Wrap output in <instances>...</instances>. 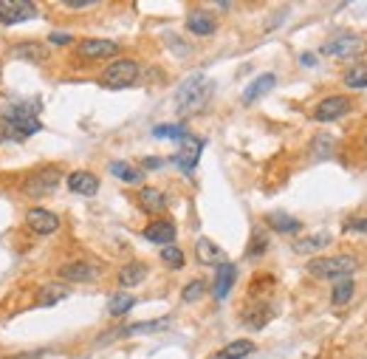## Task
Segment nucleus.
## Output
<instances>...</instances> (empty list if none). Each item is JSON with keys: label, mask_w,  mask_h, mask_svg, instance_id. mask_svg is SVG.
Segmentation results:
<instances>
[{"label": "nucleus", "mask_w": 367, "mask_h": 359, "mask_svg": "<svg viewBox=\"0 0 367 359\" xmlns=\"http://www.w3.org/2000/svg\"><path fill=\"white\" fill-rule=\"evenodd\" d=\"M308 275L322 278V280H342L351 278L359 269V261L354 255H334V258H314L308 261Z\"/></svg>", "instance_id": "obj_3"}, {"label": "nucleus", "mask_w": 367, "mask_h": 359, "mask_svg": "<svg viewBox=\"0 0 367 359\" xmlns=\"http://www.w3.org/2000/svg\"><path fill=\"white\" fill-rule=\"evenodd\" d=\"M108 170H111V176H116V178L125 181V184H139V181L145 178V173H142L139 167L128 164V161H111Z\"/></svg>", "instance_id": "obj_23"}, {"label": "nucleus", "mask_w": 367, "mask_h": 359, "mask_svg": "<svg viewBox=\"0 0 367 359\" xmlns=\"http://www.w3.org/2000/svg\"><path fill=\"white\" fill-rule=\"evenodd\" d=\"M48 42L51 45H71L74 42V34H68V31H51L48 34Z\"/></svg>", "instance_id": "obj_36"}, {"label": "nucleus", "mask_w": 367, "mask_h": 359, "mask_svg": "<svg viewBox=\"0 0 367 359\" xmlns=\"http://www.w3.org/2000/svg\"><path fill=\"white\" fill-rule=\"evenodd\" d=\"M311 153H314L317 159H328V156L334 153V136H328V133H320V136H314Z\"/></svg>", "instance_id": "obj_31"}, {"label": "nucleus", "mask_w": 367, "mask_h": 359, "mask_svg": "<svg viewBox=\"0 0 367 359\" xmlns=\"http://www.w3.org/2000/svg\"><path fill=\"white\" fill-rule=\"evenodd\" d=\"M254 354V343L252 340H235V343H229L226 348H220V351H215L212 357L206 359H246Z\"/></svg>", "instance_id": "obj_20"}, {"label": "nucleus", "mask_w": 367, "mask_h": 359, "mask_svg": "<svg viewBox=\"0 0 367 359\" xmlns=\"http://www.w3.org/2000/svg\"><path fill=\"white\" fill-rule=\"evenodd\" d=\"M133 306H136V297H133V295L116 292V295H111V300H108V314H111V317H125Z\"/></svg>", "instance_id": "obj_26"}, {"label": "nucleus", "mask_w": 367, "mask_h": 359, "mask_svg": "<svg viewBox=\"0 0 367 359\" xmlns=\"http://www.w3.org/2000/svg\"><path fill=\"white\" fill-rule=\"evenodd\" d=\"M300 62L311 68V65H317V57H314V54H303V57H300Z\"/></svg>", "instance_id": "obj_40"}, {"label": "nucleus", "mask_w": 367, "mask_h": 359, "mask_svg": "<svg viewBox=\"0 0 367 359\" xmlns=\"http://www.w3.org/2000/svg\"><path fill=\"white\" fill-rule=\"evenodd\" d=\"M122 51V45L116 40H108V37H88V40H79L74 54L77 59H85V62H96V59H111Z\"/></svg>", "instance_id": "obj_5"}, {"label": "nucleus", "mask_w": 367, "mask_h": 359, "mask_svg": "<svg viewBox=\"0 0 367 359\" xmlns=\"http://www.w3.org/2000/svg\"><path fill=\"white\" fill-rule=\"evenodd\" d=\"M351 108H354V99H351V96H345V93H331V96H325V99H320V102L314 105L311 116H314V122H337V119H342L345 113H351Z\"/></svg>", "instance_id": "obj_6"}, {"label": "nucleus", "mask_w": 367, "mask_h": 359, "mask_svg": "<svg viewBox=\"0 0 367 359\" xmlns=\"http://www.w3.org/2000/svg\"><path fill=\"white\" fill-rule=\"evenodd\" d=\"M203 292H206V283H203V280H189V283L184 286L181 300L184 303H195V300H201Z\"/></svg>", "instance_id": "obj_35"}, {"label": "nucleus", "mask_w": 367, "mask_h": 359, "mask_svg": "<svg viewBox=\"0 0 367 359\" xmlns=\"http://www.w3.org/2000/svg\"><path fill=\"white\" fill-rule=\"evenodd\" d=\"M62 184V170L57 164H43L34 173L26 176V181L20 184L26 198H45L51 193H57V187Z\"/></svg>", "instance_id": "obj_2"}, {"label": "nucleus", "mask_w": 367, "mask_h": 359, "mask_svg": "<svg viewBox=\"0 0 367 359\" xmlns=\"http://www.w3.org/2000/svg\"><path fill=\"white\" fill-rule=\"evenodd\" d=\"M195 258L201 266H220L226 258H223V249L218 244H212L209 238H198L195 244Z\"/></svg>", "instance_id": "obj_18"}, {"label": "nucleus", "mask_w": 367, "mask_h": 359, "mask_svg": "<svg viewBox=\"0 0 367 359\" xmlns=\"http://www.w3.org/2000/svg\"><path fill=\"white\" fill-rule=\"evenodd\" d=\"M65 184H68V190H71V193L85 195V198H91V195H96V193H99V178H96L91 170H74V173H68Z\"/></svg>", "instance_id": "obj_13"}, {"label": "nucleus", "mask_w": 367, "mask_h": 359, "mask_svg": "<svg viewBox=\"0 0 367 359\" xmlns=\"http://www.w3.org/2000/svg\"><path fill=\"white\" fill-rule=\"evenodd\" d=\"M145 241H150V244H159V246H170L173 241H176V235H179V229H176V224L170 221V218H159V221H150L147 227H145Z\"/></svg>", "instance_id": "obj_12"}, {"label": "nucleus", "mask_w": 367, "mask_h": 359, "mask_svg": "<svg viewBox=\"0 0 367 359\" xmlns=\"http://www.w3.org/2000/svg\"><path fill=\"white\" fill-rule=\"evenodd\" d=\"M68 295H71V289H68V286H62V283H51V286H43V295L37 297V306H40V309L57 306V303H62V300H65Z\"/></svg>", "instance_id": "obj_24"}, {"label": "nucleus", "mask_w": 367, "mask_h": 359, "mask_svg": "<svg viewBox=\"0 0 367 359\" xmlns=\"http://www.w3.org/2000/svg\"><path fill=\"white\" fill-rule=\"evenodd\" d=\"M201 150H203V142H201L198 136L186 133V136L181 139V147H179V153L173 156V161L181 167L184 173H192V170H195V164L201 161Z\"/></svg>", "instance_id": "obj_9"}, {"label": "nucleus", "mask_w": 367, "mask_h": 359, "mask_svg": "<svg viewBox=\"0 0 367 359\" xmlns=\"http://www.w3.org/2000/svg\"><path fill=\"white\" fill-rule=\"evenodd\" d=\"M162 261L170 266V269H184V252L176 246V244H170V246H162Z\"/></svg>", "instance_id": "obj_33"}, {"label": "nucleus", "mask_w": 367, "mask_h": 359, "mask_svg": "<svg viewBox=\"0 0 367 359\" xmlns=\"http://www.w3.org/2000/svg\"><path fill=\"white\" fill-rule=\"evenodd\" d=\"M356 295V283L351 278H342V280H334V289H331V303L334 306H345L351 303Z\"/></svg>", "instance_id": "obj_25"}, {"label": "nucleus", "mask_w": 367, "mask_h": 359, "mask_svg": "<svg viewBox=\"0 0 367 359\" xmlns=\"http://www.w3.org/2000/svg\"><path fill=\"white\" fill-rule=\"evenodd\" d=\"M167 326H170V317L150 320V323H133V326H125L122 331H116V337H133V334H142V331H162Z\"/></svg>", "instance_id": "obj_28"}, {"label": "nucleus", "mask_w": 367, "mask_h": 359, "mask_svg": "<svg viewBox=\"0 0 367 359\" xmlns=\"http://www.w3.org/2000/svg\"><path fill=\"white\" fill-rule=\"evenodd\" d=\"M269 252V235L266 232H254L252 235V246L246 249V255L249 258H260V255H266Z\"/></svg>", "instance_id": "obj_34"}, {"label": "nucleus", "mask_w": 367, "mask_h": 359, "mask_svg": "<svg viewBox=\"0 0 367 359\" xmlns=\"http://www.w3.org/2000/svg\"><path fill=\"white\" fill-rule=\"evenodd\" d=\"M345 232H367V218H348Z\"/></svg>", "instance_id": "obj_37"}, {"label": "nucleus", "mask_w": 367, "mask_h": 359, "mask_svg": "<svg viewBox=\"0 0 367 359\" xmlns=\"http://www.w3.org/2000/svg\"><path fill=\"white\" fill-rule=\"evenodd\" d=\"M365 144H367V133H365Z\"/></svg>", "instance_id": "obj_41"}, {"label": "nucleus", "mask_w": 367, "mask_h": 359, "mask_svg": "<svg viewBox=\"0 0 367 359\" xmlns=\"http://www.w3.org/2000/svg\"><path fill=\"white\" fill-rule=\"evenodd\" d=\"M274 85H277V76H274V74H260V76H254V79L246 85V91H243V105L257 102V99L266 96Z\"/></svg>", "instance_id": "obj_17"}, {"label": "nucleus", "mask_w": 367, "mask_h": 359, "mask_svg": "<svg viewBox=\"0 0 367 359\" xmlns=\"http://www.w3.org/2000/svg\"><path fill=\"white\" fill-rule=\"evenodd\" d=\"M342 82H345L348 88H354V91H362V88H367V65H362V62L351 65V68L342 74Z\"/></svg>", "instance_id": "obj_29"}, {"label": "nucleus", "mask_w": 367, "mask_h": 359, "mask_svg": "<svg viewBox=\"0 0 367 359\" xmlns=\"http://www.w3.org/2000/svg\"><path fill=\"white\" fill-rule=\"evenodd\" d=\"M37 14H40V8L31 0H0V23L3 25H20Z\"/></svg>", "instance_id": "obj_7"}, {"label": "nucleus", "mask_w": 367, "mask_h": 359, "mask_svg": "<svg viewBox=\"0 0 367 359\" xmlns=\"http://www.w3.org/2000/svg\"><path fill=\"white\" fill-rule=\"evenodd\" d=\"M186 28L195 34V37H209L218 31V20L209 14V11H189L186 14Z\"/></svg>", "instance_id": "obj_16"}, {"label": "nucleus", "mask_w": 367, "mask_h": 359, "mask_svg": "<svg viewBox=\"0 0 367 359\" xmlns=\"http://www.w3.org/2000/svg\"><path fill=\"white\" fill-rule=\"evenodd\" d=\"M11 57H17V59H26V62H43L45 59V48L40 45V42H17V45H11V51H9Z\"/></svg>", "instance_id": "obj_22"}, {"label": "nucleus", "mask_w": 367, "mask_h": 359, "mask_svg": "<svg viewBox=\"0 0 367 359\" xmlns=\"http://www.w3.org/2000/svg\"><path fill=\"white\" fill-rule=\"evenodd\" d=\"M212 91H215V82L206 76V74H189V76H184L181 85H179V91H176V110L179 113H195V110H201L206 102H209V96H212Z\"/></svg>", "instance_id": "obj_1"}, {"label": "nucleus", "mask_w": 367, "mask_h": 359, "mask_svg": "<svg viewBox=\"0 0 367 359\" xmlns=\"http://www.w3.org/2000/svg\"><path fill=\"white\" fill-rule=\"evenodd\" d=\"M269 317H271V312H269V306H257V309H249L246 314H243V323L249 326V329H263L266 323H269Z\"/></svg>", "instance_id": "obj_30"}, {"label": "nucleus", "mask_w": 367, "mask_h": 359, "mask_svg": "<svg viewBox=\"0 0 367 359\" xmlns=\"http://www.w3.org/2000/svg\"><path fill=\"white\" fill-rule=\"evenodd\" d=\"M136 201H139V207L147 212V215H162L164 210H167V195L159 190V187H142L139 190V195H136Z\"/></svg>", "instance_id": "obj_15"}, {"label": "nucleus", "mask_w": 367, "mask_h": 359, "mask_svg": "<svg viewBox=\"0 0 367 359\" xmlns=\"http://www.w3.org/2000/svg\"><path fill=\"white\" fill-rule=\"evenodd\" d=\"M57 275H60L62 280H68V283H88V280L96 278V266L88 263V261H68V263L60 266Z\"/></svg>", "instance_id": "obj_14"}, {"label": "nucleus", "mask_w": 367, "mask_h": 359, "mask_svg": "<svg viewBox=\"0 0 367 359\" xmlns=\"http://www.w3.org/2000/svg\"><path fill=\"white\" fill-rule=\"evenodd\" d=\"M359 48H362V40L356 34H342V37L325 40L320 51L325 57H354V54H359Z\"/></svg>", "instance_id": "obj_11"}, {"label": "nucleus", "mask_w": 367, "mask_h": 359, "mask_svg": "<svg viewBox=\"0 0 367 359\" xmlns=\"http://www.w3.org/2000/svg\"><path fill=\"white\" fill-rule=\"evenodd\" d=\"M145 280H147V263H142V261H130L119 269V286L122 289H133Z\"/></svg>", "instance_id": "obj_19"}, {"label": "nucleus", "mask_w": 367, "mask_h": 359, "mask_svg": "<svg viewBox=\"0 0 367 359\" xmlns=\"http://www.w3.org/2000/svg\"><path fill=\"white\" fill-rule=\"evenodd\" d=\"M26 227L34 232V235H54L60 229V215L45 210V207H31L26 212Z\"/></svg>", "instance_id": "obj_8"}, {"label": "nucleus", "mask_w": 367, "mask_h": 359, "mask_svg": "<svg viewBox=\"0 0 367 359\" xmlns=\"http://www.w3.org/2000/svg\"><path fill=\"white\" fill-rule=\"evenodd\" d=\"M184 136H186L184 125H156L153 127V139H176V142H181Z\"/></svg>", "instance_id": "obj_32"}, {"label": "nucleus", "mask_w": 367, "mask_h": 359, "mask_svg": "<svg viewBox=\"0 0 367 359\" xmlns=\"http://www.w3.org/2000/svg\"><path fill=\"white\" fill-rule=\"evenodd\" d=\"M266 224H269L274 232H280V235H294V232L303 229V221H297V218H291V215H286V212H271V215H266Z\"/></svg>", "instance_id": "obj_21"}, {"label": "nucleus", "mask_w": 367, "mask_h": 359, "mask_svg": "<svg viewBox=\"0 0 367 359\" xmlns=\"http://www.w3.org/2000/svg\"><path fill=\"white\" fill-rule=\"evenodd\" d=\"M139 74H142L139 59H133V57H119V59H113V62L102 71L99 82H102L105 88H130V85L139 79Z\"/></svg>", "instance_id": "obj_4"}, {"label": "nucleus", "mask_w": 367, "mask_h": 359, "mask_svg": "<svg viewBox=\"0 0 367 359\" xmlns=\"http://www.w3.org/2000/svg\"><path fill=\"white\" fill-rule=\"evenodd\" d=\"M65 6L68 8H88V6H94V0H65Z\"/></svg>", "instance_id": "obj_38"}, {"label": "nucleus", "mask_w": 367, "mask_h": 359, "mask_svg": "<svg viewBox=\"0 0 367 359\" xmlns=\"http://www.w3.org/2000/svg\"><path fill=\"white\" fill-rule=\"evenodd\" d=\"M235 280H237V266H235V263L223 261L220 266H215L212 297H215V300H226V297H229V292H232V286H235Z\"/></svg>", "instance_id": "obj_10"}, {"label": "nucleus", "mask_w": 367, "mask_h": 359, "mask_svg": "<svg viewBox=\"0 0 367 359\" xmlns=\"http://www.w3.org/2000/svg\"><path fill=\"white\" fill-rule=\"evenodd\" d=\"M325 246H331V235H328V232H317V235H311V238L297 241V244H294V252L308 255V252H320V249H325Z\"/></svg>", "instance_id": "obj_27"}, {"label": "nucleus", "mask_w": 367, "mask_h": 359, "mask_svg": "<svg viewBox=\"0 0 367 359\" xmlns=\"http://www.w3.org/2000/svg\"><path fill=\"white\" fill-rule=\"evenodd\" d=\"M162 164H164L162 159H145V161H142V167H145V170H159Z\"/></svg>", "instance_id": "obj_39"}]
</instances>
